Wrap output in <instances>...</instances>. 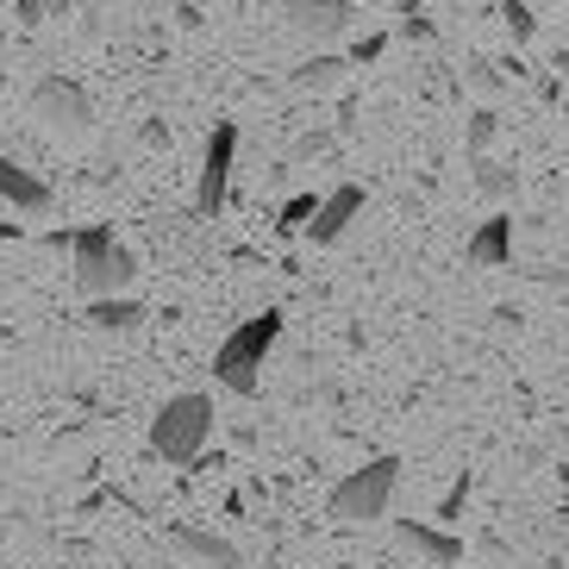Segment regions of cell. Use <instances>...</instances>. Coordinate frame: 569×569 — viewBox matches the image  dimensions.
Returning <instances> with one entry per match:
<instances>
[{"label": "cell", "instance_id": "cell-6", "mask_svg": "<svg viewBox=\"0 0 569 569\" xmlns=\"http://www.w3.org/2000/svg\"><path fill=\"white\" fill-rule=\"evenodd\" d=\"M232 163H238V126H232V119H219L213 138H207V157H201V188H194V207H201V219H219V213H226Z\"/></svg>", "mask_w": 569, "mask_h": 569}, {"label": "cell", "instance_id": "cell-16", "mask_svg": "<svg viewBox=\"0 0 569 569\" xmlns=\"http://www.w3.org/2000/svg\"><path fill=\"white\" fill-rule=\"evenodd\" d=\"M313 207H319V201H313V194H295V201H288V207H282V226H288V232H301L307 219H313Z\"/></svg>", "mask_w": 569, "mask_h": 569}, {"label": "cell", "instance_id": "cell-11", "mask_svg": "<svg viewBox=\"0 0 569 569\" xmlns=\"http://www.w3.org/2000/svg\"><path fill=\"white\" fill-rule=\"evenodd\" d=\"M0 201H13L19 213H51V188L38 182L26 163H13V157L0 151Z\"/></svg>", "mask_w": 569, "mask_h": 569}, {"label": "cell", "instance_id": "cell-12", "mask_svg": "<svg viewBox=\"0 0 569 569\" xmlns=\"http://www.w3.org/2000/svg\"><path fill=\"white\" fill-rule=\"evenodd\" d=\"M169 545L182 557H194V563H207V569H238L244 557H238V545H226L219 532H194V526H176L169 532Z\"/></svg>", "mask_w": 569, "mask_h": 569}, {"label": "cell", "instance_id": "cell-10", "mask_svg": "<svg viewBox=\"0 0 569 569\" xmlns=\"http://www.w3.org/2000/svg\"><path fill=\"white\" fill-rule=\"evenodd\" d=\"M463 257H469V269H507V263H513V219H507V213L482 219Z\"/></svg>", "mask_w": 569, "mask_h": 569}, {"label": "cell", "instance_id": "cell-22", "mask_svg": "<svg viewBox=\"0 0 569 569\" xmlns=\"http://www.w3.org/2000/svg\"><path fill=\"white\" fill-rule=\"evenodd\" d=\"M38 7H44V13H57V19H63L69 7H76V0H38Z\"/></svg>", "mask_w": 569, "mask_h": 569}, {"label": "cell", "instance_id": "cell-7", "mask_svg": "<svg viewBox=\"0 0 569 569\" xmlns=\"http://www.w3.org/2000/svg\"><path fill=\"white\" fill-rule=\"evenodd\" d=\"M282 19L295 38H338L357 19V0H282Z\"/></svg>", "mask_w": 569, "mask_h": 569}, {"label": "cell", "instance_id": "cell-21", "mask_svg": "<svg viewBox=\"0 0 569 569\" xmlns=\"http://www.w3.org/2000/svg\"><path fill=\"white\" fill-rule=\"evenodd\" d=\"M19 19H26V26H38V19H44V7H38V0H19Z\"/></svg>", "mask_w": 569, "mask_h": 569}, {"label": "cell", "instance_id": "cell-9", "mask_svg": "<svg viewBox=\"0 0 569 569\" xmlns=\"http://www.w3.org/2000/svg\"><path fill=\"white\" fill-rule=\"evenodd\" d=\"M395 538H401V551L426 557V563H438V569L463 563V538L457 532H438V526H419V519H395Z\"/></svg>", "mask_w": 569, "mask_h": 569}, {"label": "cell", "instance_id": "cell-5", "mask_svg": "<svg viewBox=\"0 0 569 569\" xmlns=\"http://www.w3.org/2000/svg\"><path fill=\"white\" fill-rule=\"evenodd\" d=\"M32 119L44 126V132H57V138H82L88 126H94V101L82 94V82L44 76V82L32 88Z\"/></svg>", "mask_w": 569, "mask_h": 569}, {"label": "cell", "instance_id": "cell-19", "mask_svg": "<svg viewBox=\"0 0 569 569\" xmlns=\"http://www.w3.org/2000/svg\"><path fill=\"white\" fill-rule=\"evenodd\" d=\"M507 26H513V38H532V26H538V19H532V13H526V7L513 0V7H507Z\"/></svg>", "mask_w": 569, "mask_h": 569}, {"label": "cell", "instance_id": "cell-23", "mask_svg": "<svg viewBox=\"0 0 569 569\" xmlns=\"http://www.w3.org/2000/svg\"><path fill=\"white\" fill-rule=\"evenodd\" d=\"M563 488H569V469H563Z\"/></svg>", "mask_w": 569, "mask_h": 569}, {"label": "cell", "instance_id": "cell-14", "mask_svg": "<svg viewBox=\"0 0 569 569\" xmlns=\"http://www.w3.org/2000/svg\"><path fill=\"white\" fill-rule=\"evenodd\" d=\"M351 76V57H307L301 69H295V88H307V94H326V88H338Z\"/></svg>", "mask_w": 569, "mask_h": 569}, {"label": "cell", "instance_id": "cell-3", "mask_svg": "<svg viewBox=\"0 0 569 569\" xmlns=\"http://www.w3.org/2000/svg\"><path fill=\"white\" fill-rule=\"evenodd\" d=\"M395 482H401V457H369L363 469H351L345 482L326 495V513L338 526H369L395 507Z\"/></svg>", "mask_w": 569, "mask_h": 569}, {"label": "cell", "instance_id": "cell-13", "mask_svg": "<svg viewBox=\"0 0 569 569\" xmlns=\"http://www.w3.org/2000/svg\"><path fill=\"white\" fill-rule=\"evenodd\" d=\"M88 326H94V332H138V326H144V307L126 301V295H113V301H88Z\"/></svg>", "mask_w": 569, "mask_h": 569}, {"label": "cell", "instance_id": "cell-2", "mask_svg": "<svg viewBox=\"0 0 569 569\" xmlns=\"http://www.w3.org/2000/svg\"><path fill=\"white\" fill-rule=\"evenodd\" d=\"M69 251H76L82 301H113V295H126L138 282V257L113 238V226H82V232L69 238Z\"/></svg>", "mask_w": 569, "mask_h": 569}, {"label": "cell", "instance_id": "cell-8", "mask_svg": "<svg viewBox=\"0 0 569 569\" xmlns=\"http://www.w3.org/2000/svg\"><path fill=\"white\" fill-rule=\"evenodd\" d=\"M363 213V188L357 182H338L326 201L313 207V219H307V232H313V244H338V238L351 232V219Z\"/></svg>", "mask_w": 569, "mask_h": 569}, {"label": "cell", "instance_id": "cell-15", "mask_svg": "<svg viewBox=\"0 0 569 569\" xmlns=\"http://www.w3.org/2000/svg\"><path fill=\"white\" fill-rule=\"evenodd\" d=\"M476 182H482V194H513V176L501 163H488V157H476Z\"/></svg>", "mask_w": 569, "mask_h": 569}, {"label": "cell", "instance_id": "cell-17", "mask_svg": "<svg viewBox=\"0 0 569 569\" xmlns=\"http://www.w3.org/2000/svg\"><path fill=\"white\" fill-rule=\"evenodd\" d=\"M488 138H495V113H476V119H469V157H482Z\"/></svg>", "mask_w": 569, "mask_h": 569}, {"label": "cell", "instance_id": "cell-4", "mask_svg": "<svg viewBox=\"0 0 569 569\" xmlns=\"http://www.w3.org/2000/svg\"><path fill=\"white\" fill-rule=\"evenodd\" d=\"M207 438H213V401L207 395H176L151 419V445L163 463H194L207 451Z\"/></svg>", "mask_w": 569, "mask_h": 569}, {"label": "cell", "instance_id": "cell-1", "mask_svg": "<svg viewBox=\"0 0 569 569\" xmlns=\"http://www.w3.org/2000/svg\"><path fill=\"white\" fill-rule=\"evenodd\" d=\"M276 338H282V307H263L257 319H244L238 332H226V345L213 351V382L226 395H244L251 401L257 388H263V363L276 351Z\"/></svg>", "mask_w": 569, "mask_h": 569}, {"label": "cell", "instance_id": "cell-20", "mask_svg": "<svg viewBox=\"0 0 569 569\" xmlns=\"http://www.w3.org/2000/svg\"><path fill=\"white\" fill-rule=\"evenodd\" d=\"M382 44H388V38H363V44H357V51H351V69L376 63V57H382Z\"/></svg>", "mask_w": 569, "mask_h": 569}, {"label": "cell", "instance_id": "cell-18", "mask_svg": "<svg viewBox=\"0 0 569 569\" xmlns=\"http://www.w3.org/2000/svg\"><path fill=\"white\" fill-rule=\"evenodd\" d=\"M463 501H469V476L451 488V495H445V507H438V519H457V513H463Z\"/></svg>", "mask_w": 569, "mask_h": 569}]
</instances>
